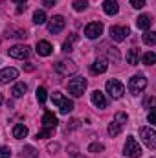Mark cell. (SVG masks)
Instances as JSON below:
<instances>
[{"instance_id":"cell-1","label":"cell","mask_w":156,"mask_h":158,"mask_svg":"<svg viewBox=\"0 0 156 158\" xmlns=\"http://www.w3.org/2000/svg\"><path fill=\"white\" fill-rule=\"evenodd\" d=\"M51 101L57 105V109H59L61 114H70L74 110V101L68 99V98H64L61 92H53L51 94Z\"/></svg>"},{"instance_id":"cell-2","label":"cell","mask_w":156,"mask_h":158,"mask_svg":"<svg viewBox=\"0 0 156 158\" xmlns=\"http://www.w3.org/2000/svg\"><path fill=\"white\" fill-rule=\"evenodd\" d=\"M129 92L132 94V96H140L145 88H147V77L145 76H142V74H138V76H132V77L129 79Z\"/></svg>"},{"instance_id":"cell-3","label":"cell","mask_w":156,"mask_h":158,"mask_svg":"<svg viewBox=\"0 0 156 158\" xmlns=\"http://www.w3.org/2000/svg\"><path fill=\"white\" fill-rule=\"evenodd\" d=\"M127 114L125 112H117L114 119L110 121V125H109V136H112V138H116L117 134L125 129V125H127Z\"/></svg>"},{"instance_id":"cell-4","label":"cell","mask_w":156,"mask_h":158,"mask_svg":"<svg viewBox=\"0 0 156 158\" xmlns=\"http://www.w3.org/2000/svg\"><path fill=\"white\" fill-rule=\"evenodd\" d=\"M55 72H57L59 76L66 77V76H72V74L77 72V64H76L72 59H63V61L55 63Z\"/></svg>"},{"instance_id":"cell-5","label":"cell","mask_w":156,"mask_h":158,"mask_svg":"<svg viewBox=\"0 0 156 158\" xmlns=\"http://www.w3.org/2000/svg\"><path fill=\"white\" fill-rule=\"evenodd\" d=\"M86 79L84 77H74V79H70L68 81V92L74 96V98H81L83 96V92L86 90Z\"/></svg>"},{"instance_id":"cell-6","label":"cell","mask_w":156,"mask_h":158,"mask_svg":"<svg viewBox=\"0 0 156 158\" xmlns=\"http://www.w3.org/2000/svg\"><path fill=\"white\" fill-rule=\"evenodd\" d=\"M105 88H107V94H109L110 98H114V99L123 98V94H125V86H123V83L117 81V79H109L107 85H105Z\"/></svg>"},{"instance_id":"cell-7","label":"cell","mask_w":156,"mask_h":158,"mask_svg":"<svg viewBox=\"0 0 156 158\" xmlns=\"http://www.w3.org/2000/svg\"><path fill=\"white\" fill-rule=\"evenodd\" d=\"M123 151H125V155H127L129 158H140V156H142V145H140V143H138V140H136V138H132V136H129V138H127Z\"/></svg>"},{"instance_id":"cell-8","label":"cell","mask_w":156,"mask_h":158,"mask_svg":"<svg viewBox=\"0 0 156 158\" xmlns=\"http://www.w3.org/2000/svg\"><path fill=\"white\" fill-rule=\"evenodd\" d=\"M140 136H142V142L151 149H156V132L153 127H140Z\"/></svg>"},{"instance_id":"cell-9","label":"cell","mask_w":156,"mask_h":158,"mask_svg":"<svg viewBox=\"0 0 156 158\" xmlns=\"http://www.w3.org/2000/svg\"><path fill=\"white\" fill-rule=\"evenodd\" d=\"M64 26H66L64 17H63V15H55V17H51L50 22H48V31L55 35V33H61V31L64 30Z\"/></svg>"},{"instance_id":"cell-10","label":"cell","mask_w":156,"mask_h":158,"mask_svg":"<svg viewBox=\"0 0 156 158\" xmlns=\"http://www.w3.org/2000/svg\"><path fill=\"white\" fill-rule=\"evenodd\" d=\"M30 53H31V48L26 46V44H17V46L9 48V55L13 59H28Z\"/></svg>"},{"instance_id":"cell-11","label":"cell","mask_w":156,"mask_h":158,"mask_svg":"<svg viewBox=\"0 0 156 158\" xmlns=\"http://www.w3.org/2000/svg\"><path fill=\"white\" fill-rule=\"evenodd\" d=\"M84 35L88 39H99L103 35V24L101 22H90L84 28Z\"/></svg>"},{"instance_id":"cell-12","label":"cell","mask_w":156,"mask_h":158,"mask_svg":"<svg viewBox=\"0 0 156 158\" xmlns=\"http://www.w3.org/2000/svg\"><path fill=\"white\" fill-rule=\"evenodd\" d=\"M109 33H110V39H112V40L121 42V40L127 39V35H129L130 31H129V28H127V26H112V28L109 30Z\"/></svg>"},{"instance_id":"cell-13","label":"cell","mask_w":156,"mask_h":158,"mask_svg":"<svg viewBox=\"0 0 156 158\" xmlns=\"http://www.w3.org/2000/svg\"><path fill=\"white\" fill-rule=\"evenodd\" d=\"M90 99H92V105H94V107H97V109H107V105H109V101H107L105 94H103V92H99V90H94V92H92V96H90Z\"/></svg>"},{"instance_id":"cell-14","label":"cell","mask_w":156,"mask_h":158,"mask_svg":"<svg viewBox=\"0 0 156 158\" xmlns=\"http://www.w3.org/2000/svg\"><path fill=\"white\" fill-rule=\"evenodd\" d=\"M17 77H18V70L17 68H4V70H0V83L2 85H6V83H9V81H13Z\"/></svg>"},{"instance_id":"cell-15","label":"cell","mask_w":156,"mask_h":158,"mask_svg":"<svg viewBox=\"0 0 156 158\" xmlns=\"http://www.w3.org/2000/svg\"><path fill=\"white\" fill-rule=\"evenodd\" d=\"M107 68H109L107 59H97V61H94V64L90 66V72H92L94 76H99V74H105Z\"/></svg>"},{"instance_id":"cell-16","label":"cell","mask_w":156,"mask_h":158,"mask_svg":"<svg viewBox=\"0 0 156 158\" xmlns=\"http://www.w3.org/2000/svg\"><path fill=\"white\" fill-rule=\"evenodd\" d=\"M136 26H138L140 30H143V31H149L151 26H153V17H151V15H140V17L136 19Z\"/></svg>"},{"instance_id":"cell-17","label":"cell","mask_w":156,"mask_h":158,"mask_svg":"<svg viewBox=\"0 0 156 158\" xmlns=\"http://www.w3.org/2000/svg\"><path fill=\"white\" fill-rule=\"evenodd\" d=\"M57 116L53 114V112H44V116H42V127H48V129H55L57 127Z\"/></svg>"},{"instance_id":"cell-18","label":"cell","mask_w":156,"mask_h":158,"mask_svg":"<svg viewBox=\"0 0 156 158\" xmlns=\"http://www.w3.org/2000/svg\"><path fill=\"white\" fill-rule=\"evenodd\" d=\"M51 52H53V48H51V44H50L48 40H39V42H37V53H39V55L48 57V55H51Z\"/></svg>"},{"instance_id":"cell-19","label":"cell","mask_w":156,"mask_h":158,"mask_svg":"<svg viewBox=\"0 0 156 158\" xmlns=\"http://www.w3.org/2000/svg\"><path fill=\"white\" fill-rule=\"evenodd\" d=\"M103 11L107 13V15H116L117 11H119V6H117V0H105L103 2Z\"/></svg>"},{"instance_id":"cell-20","label":"cell","mask_w":156,"mask_h":158,"mask_svg":"<svg viewBox=\"0 0 156 158\" xmlns=\"http://www.w3.org/2000/svg\"><path fill=\"white\" fill-rule=\"evenodd\" d=\"M26 136H28V127H26L24 123H17V125L13 127V138L22 140V138H26Z\"/></svg>"},{"instance_id":"cell-21","label":"cell","mask_w":156,"mask_h":158,"mask_svg":"<svg viewBox=\"0 0 156 158\" xmlns=\"http://www.w3.org/2000/svg\"><path fill=\"white\" fill-rule=\"evenodd\" d=\"M140 57H142V52L138 48H132L127 52V63L129 64H138L140 63Z\"/></svg>"},{"instance_id":"cell-22","label":"cell","mask_w":156,"mask_h":158,"mask_svg":"<svg viewBox=\"0 0 156 158\" xmlns=\"http://www.w3.org/2000/svg\"><path fill=\"white\" fill-rule=\"evenodd\" d=\"M26 92H28V85H26V83H22V81H20V83H17V85L11 88V96H13V98H22Z\"/></svg>"},{"instance_id":"cell-23","label":"cell","mask_w":156,"mask_h":158,"mask_svg":"<svg viewBox=\"0 0 156 158\" xmlns=\"http://www.w3.org/2000/svg\"><path fill=\"white\" fill-rule=\"evenodd\" d=\"M140 61H142V64L151 66V64H154L156 63V53L154 52H147V53H143V55L140 57Z\"/></svg>"},{"instance_id":"cell-24","label":"cell","mask_w":156,"mask_h":158,"mask_svg":"<svg viewBox=\"0 0 156 158\" xmlns=\"http://www.w3.org/2000/svg\"><path fill=\"white\" fill-rule=\"evenodd\" d=\"M7 37H15V39H26V31L20 28H7Z\"/></svg>"},{"instance_id":"cell-25","label":"cell","mask_w":156,"mask_h":158,"mask_svg":"<svg viewBox=\"0 0 156 158\" xmlns=\"http://www.w3.org/2000/svg\"><path fill=\"white\" fill-rule=\"evenodd\" d=\"M76 40H77V35L74 33V35L70 37V40H66V42L63 44V52H64V53H70V52H74V42H76Z\"/></svg>"},{"instance_id":"cell-26","label":"cell","mask_w":156,"mask_h":158,"mask_svg":"<svg viewBox=\"0 0 156 158\" xmlns=\"http://www.w3.org/2000/svg\"><path fill=\"white\" fill-rule=\"evenodd\" d=\"M33 22H35V24H39V26L46 22V13H44L42 9H37V11L33 13Z\"/></svg>"},{"instance_id":"cell-27","label":"cell","mask_w":156,"mask_h":158,"mask_svg":"<svg viewBox=\"0 0 156 158\" xmlns=\"http://www.w3.org/2000/svg\"><path fill=\"white\" fill-rule=\"evenodd\" d=\"M143 42H145L147 46H154L156 44V33L154 31H145V35H143Z\"/></svg>"},{"instance_id":"cell-28","label":"cell","mask_w":156,"mask_h":158,"mask_svg":"<svg viewBox=\"0 0 156 158\" xmlns=\"http://www.w3.org/2000/svg\"><path fill=\"white\" fill-rule=\"evenodd\" d=\"M37 153H39V151H37L35 147H31V145H26V147L22 149V155L26 158H37Z\"/></svg>"},{"instance_id":"cell-29","label":"cell","mask_w":156,"mask_h":158,"mask_svg":"<svg viewBox=\"0 0 156 158\" xmlns=\"http://www.w3.org/2000/svg\"><path fill=\"white\" fill-rule=\"evenodd\" d=\"M51 136H53V129L44 127L42 131H39V132H37V136H35V138H37V140H42V138H51Z\"/></svg>"},{"instance_id":"cell-30","label":"cell","mask_w":156,"mask_h":158,"mask_svg":"<svg viewBox=\"0 0 156 158\" xmlns=\"http://www.w3.org/2000/svg\"><path fill=\"white\" fill-rule=\"evenodd\" d=\"M46 99H48L46 88H44V86H39V88H37V101H39V103H46Z\"/></svg>"},{"instance_id":"cell-31","label":"cell","mask_w":156,"mask_h":158,"mask_svg":"<svg viewBox=\"0 0 156 158\" xmlns=\"http://www.w3.org/2000/svg\"><path fill=\"white\" fill-rule=\"evenodd\" d=\"M88 151L90 153H101V151H105V145L99 143V142H96V143H90L88 145Z\"/></svg>"},{"instance_id":"cell-32","label":"cell","mask_w":156,"mask_h":158,"mask_svg":"<svg viewBox=\"0 0 156 158\" xmlns=\"http://www.w3.org/2000/svg\"><path fill=\"white\" fill-rule=\"evenodd\" d=\"M86 7H88V2L86 0H76L74 2V9L76 11H84Z\"/></svg>"},{"instance_id":"cell-33","label":"cell","mask_w":156,"mask_h":158,"mask_svg":"<svg viewBox=\"0 0 156 158\" xmlns=\"http://www.w3.org/2000/svg\"><path fill=\"white\" fill-rule=\"evenodd\" d=\"M11 149L9 147H0V158H11Z\"/></svg>"},{"instance_id":"cell-34","label":"cell","mask_w":156,"mask_h":158,"mask_svg":"<svg viewBox=\"0 0 156 158\" xmlns=\"http://www.w3.org/2000/svg\"><path fill=\"white\" fill-rule=\"evenodd\" d=\"M130 6H132V7H136V9H140V7H143V6H145V0H130Z\"/></svg>"},{"instance_id":"cell-35","label":"cell","mask_w":156,"mask_h":158,"mask_svg":"<svg viewBox=\"0 0 156 158\" xmlns=\"http://www.w3.org/2000/svg\"><path fill=\"white\" fill-rule=\"evenodd\" d=\"M42 4H44V7H53L57 4V0H42Z\"/></svg>"},{"instance_id":"cell-36","label":"cell","mask_w":156,"mask_h":158,"mask_svg":"<svg viewBox=\"0 0 156 158\" xmlns=\"http://www.w3.org/2000/svg\"><path fill=\"white\" fill-rule=\"evenodd\" d=\"M24 70H26V72H33V70H35V66H33L31 63H26V64H24Z\"/></svg>"},{"instance_id":"cell-37","label":"cell","mask_w":156,"mask_h":158,"mask_svg":"<svg viewBox=\"0 0 156 158\" xmlns=\"http://www.w3.org/2000/svg\"><path fill=\"white\" fill-rule=\"evenodd\" d=\"M57 149H59V143H50V145H48V151H50V153H53V151H57Z\"/></svg>"},{"instance_id":"cell-38","label":"cell","mask_w":156,"mask_h":158,"mask_svg":"<svg viewBox=\"0 0 156 158\" xmlns=\"http://www.w3.org/2000/svg\"><path fill=\"white\" fill-rule=\"evenodd\" d=\"M149 123H156V114H154V110H153V112H151V114H149Z\"/></svg>"},{"instance_id":"cell-39","label":"cell","mask_w":156,"mask_h":158,"mask_svg":"<svg viewBox=\"0 0 156 158\" xmlns=\"http://www.w3.org/2000/svg\"><path fill=\"white\" fill-rule=\"evenodd\" d=\"M153 105H154V98H149L147 99V107H153Z\"/></svg>"},{"instance_id":"cell-40","label":"cell","mask_w":156,"mask_h":158,"mask_svg":"<svg viewBox=\"0 0 156 158\" xmlns=\"http://www.w3.org/2000/svg\"><path fill=\"white\" fill-rule=\"evenodd\" d=\"M24 9H26V6H24V4H20V7H18V9H17V13H22V11H24Z\"/></svg>"},{"instance_id":"cell-41","label":"cell","mask_w":156,"mask_h":158,"mask_svg":"<svg viewBox=\"0 0 156 158\" xmlns=\"http://www.w3.org/2000/svg\"><path fill=\"white\" fill-rule=\"evenodd\" d=\"M15 4H26V0H13Z\"/></svg>"},{"instance_id":"cell-42","label":"cell","mask_w":156,"mask_h":158,"mask_svg":"<svg viewBox=\"0 0 156 158\" xmlns=\"http://www.w3.org/2000/svg\"><path fill=\"white\" fill-rule=\"evenodd\" d=\"M2 103H4V96L0 94V105H2Z\"/></svg>"}]
</instances>
